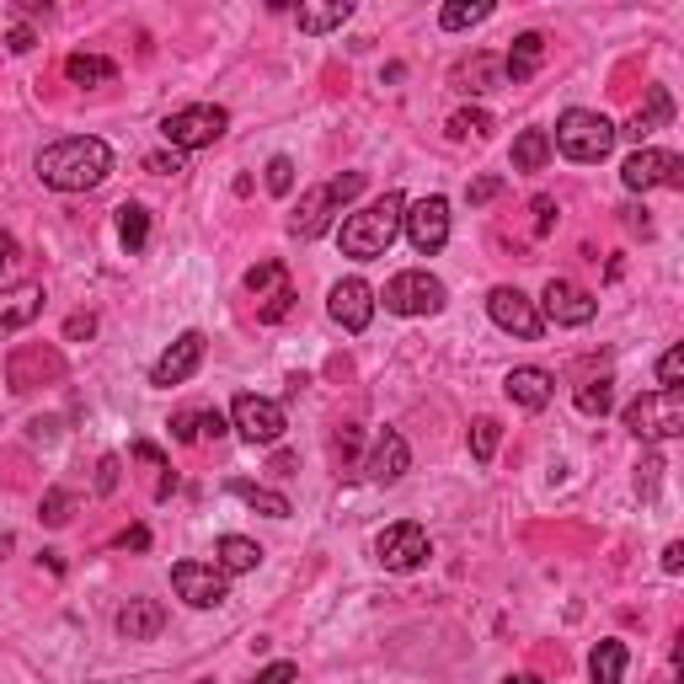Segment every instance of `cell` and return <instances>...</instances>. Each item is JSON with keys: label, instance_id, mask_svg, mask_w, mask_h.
<instances>
[{"label": "cell", "instance_id": "cell-41", "mask_svg": "<svg viewBox=\"0 0 684 684\" xmlns=\"http://www.w3.org/2000/svg\"><path fill=\"white\" fill-rule=\"evenodd\" d=\"M498 193H503V177H477L471 187H466V198H471V204H492Z\"/></svg>", "mask_w": 684, "mask_h": 684}, {"label": "cell", "instance_id": "cell-27", "mask_svg": "<svg viewBox=\"0 0 684 684\" xmlns=\"http://www.w3.org/2000/svg\"><path fill=\"white\" fill-rule=\"evenodd\" d=\"M64 75H70V86H113L119 81V64L102 60V54H70Z\"/></svg>", "mask_w": 684, "mask_h": 684}, {"label": "cell", "instance_id": "cell-38", "mask_svg": "<svg viewBox=\"0 0 684 684\" xmlns=\"http://www.w3.org/2000/svg\"><path fill=\"white\" fill-rule=\"evenodd\" d=\"M289 187H295V161H289V155H273V161H268V193H278V198H284Z\"/></svg>", "mask_w": 684, "mask_h": 684}, {"label": "cell", "instance_id": "cell-48", "mask_svg": "<svg viewBox=\"0 0 684 684\" xmlns=\"http://www.w3.org/2000/svg\"><path fill=\"white\" fill-rule=\"evenodd\" d=\"M119 545H123V551H145L150 530H145V524H134V530H123V535H119Z\"/></svg>", "mask_w": 684, "mask_h": 684}, {"label": "cell", "instance_id": "cell-12", "mask_svg": "<svg viewBox=\"0 0 684 684\" xmlns=\"http://www.w3.org/2000/svg\"><path fill=\"white\" fill-rule=\"evenodd\" d=\"M540 316L557 321V327H589L599 316V299L583 284H572V278H551L545 295H540Z\"/></svg>", "mask_w": 684, "mask_h": 684}, {"label": "cell", "instance_id": "cell-19", "mask_svg": "<svg viewBox=\"0 0 684 684\" xmlns=\"http://www.w3.org/2000/svg\"><path fill=\"white\" fill-rule=\"evenodd\" d=\"M508 401L513 407H524V412H540V407H551V396H557V380H551V369H540V364H519V369H508Z\"/></svg>", "mask_w": 684, "mask_h": 684}, {"label": "cell", "instance_id": "cell-39", "mask_svg": "<svg viewBox=\"0 0 684 684\" xmlns=\"http://www.w3.org/2000/svg\"><path fill=\"white\" fill-rule=\"evenodd\" d=\"M680 375H684V354L668 348V354L657 358V390H680Z\"/></svg>", "mask_w": 684, "mask_h": 684}, {"label": "cell", "instance_id": "cell-7", "mask_svg": "<svg viewBox=\"0 0 684 684\" xmlns=\"http://www.w3.org/2000/svg\"><path fill=\"white\" fill-rule=\"evenodd\" d=\"M445 284L433 278V273H422V268H407V273H396L386 284V310L390 316H439L445 310Z\"/></svg>", "mask_w": 684, "mask_h": 684}, {"label": "cell", "instance_id": "cell-37", "mask_svg": "<svg viewBox=\"0 0 684 684\" xmlns=\"http://www.w3.org/2000/svg\"><path fill=\"white\" fill-rule=\"evenodd\" d=\"M64 519H70V492H64V487H49V492H43V524L60 530Z\"/></svg>", "mask_w": 684, "mask_h": 684}, {"label": "cell", "instance_id": "cell-36", "mask_svg": "<svg viewBox=\"0 0 684 684\" xmlns=\"http://www.w3.org/2000/svg\"><path fill=\"white\" fill-rule=\"evenodd\" d=\"M610 401H615V386H610V380H583V386H578V412L604 417Z\"/></svg>", "mask_w": 684, "mask_h": 684}, {"label": "cell", "instance_id": "cell-51", "mask_svg": "<svg viewBox=\"0 0 684 684\" xmlns=\"http://www.w3.org/2000/svg\"><path fill=\"white\" fill-rule=\"evenodd\" d=\"M663 572H684V545L674 540V545H663Z\"/></svg>", "mask_w": 684, "mask_h": 684}, {"label": "cell", "instance_id": "cell-55", "mask_svg": "<svg viewBox=\"0 0 684 684\" xmlns=\"http://www.w3.org/2000/svg\"><path fill=\"white\" fill-rule=\"evenodd\" d=\"M0 263H6V257H0Z\"/></svg>", "mask_w": 684, "mask_h": 684}, {"label": "cell", "instance_id": "cell-46", "mask_svg": "<svg viewBox=\"0 0 684 684\" xmlns=\"http://www.w3.org/2000/svg\"><path fill=\"white\" fill-rule=\"evenodd\" d=\"M91 331H96V316H70V321H64V337H70V343H75V337H91Z\"/></svg>", "mask_w": 684, "mask_h": 684}, {"label": "cell", "instance_id": "cell-28", "mask_svg": "<svg viewBox=\"0 0 684 684\" xmlns=\"http://www.w3.org/2000/svg\"><path fill=\"white\" fill-rule=\"evenodd\" d=\"M625 663H631V647H625V642H599L594 657H589V680L594 684H621Z\"/></svg>", "mask_w": 684, "mask_h": 684}, {"label": "cell", "instance_id": "cell-50", "mask_svg": "<svg viewBox=\"0 0 684 684\" xmlns=\"http://www.w3.org/2000/svg\"><path fill=\"white\" fill-rule=\"evenodd\" d=\"M134 460H145V466H155V471H172V466H166V455H161L155 445H134Z\"/></svg>", "mask_w": 684, "mask_h": 684}, {"label": "cell", "instance_id": "cell-23", "mask_svg": "<svg viewBox=\"0 0 684 684\" xmlns=\"http://www.w3.org/2000/svg\"><path fill=\"white\" fill-rule=\"evenodd\" d=\"M449 81H455V91H466V96H487V91L508 86L503 60H498V54H471V60H460Z\"/></svg>", "mask_w": 684, "mask_h": 684}, {"label": "cell", "instance_id": "cell-44", "mask_svg": "<svg viewBox=\"0 0 684 684\" xmlns=\"http://www.w3.org/2000/svg\"><path fill=\"white\" fill-rule=\"evenodd\" d=\"M113 487H119V455H108L96 466V492H113Z\"/></svg>", "mask_w": 684, "mask_h": 684}, {"label": "cell", "instance_id": "cell-8", "mask_svg": "<svg viewBox=\"0 0 684 684\" xmlns=\"http://www.w3.org/2000/svg\"><path fill=\"white\" fill-rule=\"evenodd\" d=\"M231 428H236L246 445H278L289 422H284V407H278V401L257 396V390H246V396L231 401Z\"/></svg>", "mask_w": 684, "mask_h": 684}, {"label": "cell", "instance_id": "cell-40", "mask_svg": "<svg viewBox=\"0 0 684 684\" xmlns=\"http://www.w3.org/2000/svg\"><path fill=\"white\" fill-rule=\"evenodd\" d=\"M172 439H177V445H193V439H198V412H193V407H182V412L172 417Z\"/></svg>", "mask_w": 684, "mask_h": 684}, {"label": "cell", "instance_id": "cell-3", "mask_svg": "<svg viewBox=\"0 0 684 684\" xmlns=\"http://www.w3.org/2000/svg\"><path fill=\"white\" fill-rule=\"evenodd\" d=\"M615 140H621V129L604 119V113H594V108H566L562 119H557L551 150H562L566 161L589 166V161H604V155L615 150Z\"/></svg>", "mask_w": 684, "mask_h": 684}, {"label": "cell", "instance_id": "cell-32", "mask_svg": "<svg viewBox=\"0 0 684 684\" xmlns=\"http://www.w3.org/2000/svg\"><path fill=\"white\" fill-rule=\"evenodd\" d=\"M492 17V6L487 0H449L445 11H439V28L445 32H466V28H477V22H487Z\"/></svg>", "mask_w": 684, "mask_h": 684}, {"label": "cell", "instance_id": "cell-5", "mask_svg": "<svg viewBox=\"0 0 684 684\" xmlns=\"http://www.w3.org/2000/svg\"><path fill=\"white\" fill-rule=\"evenodd\" d=\"M625 428L647 445H663V439H680L684 433V396L680 390H653V396H636L625 407Z\"/></svg>", "mask_w": 684, "mask_h": 684}, {"label": "cell", "instance_id": "cell-52", "mask_svg": "<svg viewBox=\"0 0 684 684\" xmlns=\"http://www.w3.org/2000/svg\"><path fill=\"white\" fill-rule=\"evenodd\" d=\"M642 471H647V477L636 481V487H642V492H653V487H657V471H663V466H657V455H647V466H642Z\"/></svg>", "mask_w": 684, "mask_h": 684}, {"label": "cell", "instance_id": "cell-18", "mask_svg": "<svg viewBox=\"0 0 684 684\" xmlns=\"http://www.w3.org/2000/svg\"><path fill=\"white\" fill-rule=\"evenodd\" d=\"M407 466H412V449H407V439H401L396 428H386V433H375L369 460L358 466V477H369V481H401V477H407Z\"/></svg>", "mask_w": 684, "mask_h": 684}, {"label": "cell", "instance_id": "cell-14", "mask_svg": "<svg viewBox=\"0 0 684 684\" xmlns=\"http://www.w3.org/2000/svg\"><path fill=\"white\" fill-rule=\"evenodd\" d=\"M401 231H407V241H412L422 257H433V252H445L449 246V198H422V204H412L407 214H401Z\"/></svg>", "mask_w": 684, "mask_h": 684}, {"label": "cell", "instance_id": "cell-45", "mask_svg": "<svg viewBox=\"0 0 684 684\" xmlns=\"http://www.w3.org/2000/svg\"><path fill=\"white\" fill-rule=\"evenodd\" d=\"M220 433H225V417L214 412V407H204L198 412V439H220Z\"/></svg>", "mask_w": 684, "mask_h": 684}, {"label": "cell", "instance_id": "cell-22", "mask_svg": "<svg viewBox=\"0 0 684 684\" xmlns=\"http://www.w3.org/2000/svg\"><path fill=\"white\" fill-rule=\"evenodd\" d=\"M161 631H166V604H161V599H129L119 610L123 642H155Z\"/></svg>", "mask_w": 684, "mask_h": 684}, {"label": "cell", "instance_id": "cell-54", "mask_svg": "<svg viewBox=\"0 0 684 684\" xmlns=\"http://www.w3.org/2000/svg\"><path fill=\"white\" fill-rule=\"evenodd\" d=\"M508 684H540V680H535V674H513Z\"/></svg>", "mask_w": 684, "mask_h": 684}, {"label": "cell", "instance_id": "cell-49", "mask_svg": "<svg viewBox=\"0 0 684 684\" xmlns=\"http://www.w3.org/2000/svg\"><path fill=\"white\" fill-rule=\"evenodd\" d=\"M6 43H11V54H28L32 43H38V32H32V28H11V38H6Z\"/></svg>", "mask_w": 684, "mask_h": 684}, {"label": "cell", "instance_id": "cell-11", "mask_svg": "<svg viewBox=\"0 0 684 684\" xmlns=\"http://www.w3.org/2000/svg\"><path fill=\"white\" fill-rule=\"evenodd\" d=\"M246 289L257 295V321H284L295 310V284H289V268L284 263H257L246 273Z\"/></svg>", "mask_w": 684, "mask_h": 684}, {"label": "cell", "instance_id": "cell-4", "mask_svg": "<svg viewBox=\"0 0 684 684\" xmlns=\"http://www.w3.org/2000/svg\"><path fill=\"white\" fill-rule=\"evenodd\" d=\"M358 193H364V172H343V177L321 182V187H310V193L299 198V208L289 214V231H295L299 241L327 236L331 220L343 214V204H354Z\"/></svg>", "mask_w": 684, "mask_h": 684}, {"label": "cell", "instance_id": "cell-6", "mask_svg": "<svg viewBox=\"0 0 684 684\" xmlns=\"http://www.w3.org/2000/svg\"><path fill=\"white\" fill-rule=\"evenodd\" d=\"M231 129V113L225 108H214V102H198V108H182V113H172V119L161 123V134H166V145L177 150H204L214 145L220 134Z\"/></svg>", "mask_w": 684, "mask_h": 684}, {"label": "cell", "instance_id": "cell-53", "mask_svg": "<svg viewBox=\"0 0 684 684\" xmlns=\"http://www.w3.org/2000/svg\"><path fill=\"white\" fill-rule=\"evenodd\" d=\"M625 225H631V231H642V236L653 231V225H647V208H625Z\"/></svg>", "mask_w": 684, "mask_h": 684}, {"label": "cell", "instance_id": "cell-21", "mask_svg": "<svg viewBox=\"0 0 684 684\" xmlns=\"http://www.w3.org/2000/svg\"><path fill=\"white\" fill-rule=\"evenodd\" d=\"M43 316V284H11L0 289V337L32 327Z\"/></svg>", "mask_w": 684, "mask_h": 684}, {"label": "cell", "instance_id": "cell-33", "mask_svg": "<svg viewBox=\"0 0 684 684\" xmlns=\"http://www.w3.org/2000/svg\"><path fill=\"white\" fill-rule=\"evenodd\" d=\"M119 241H123V252H145V241H150V214L140 204H123L119 208Z\"/></svg>", "mask_w": 684, "mask_h": 684}, {"label": "cell", "instance_id": "cell-29", "mask_svg": "<svg viewBox=\"0 0 684 684\" xmlns=\"http://www.w3.org/2000/svg\"><path fill=\"white\" fill-rule=\"evenodd\" d=\"M231 498H241L246 508L268 513V519H289V498L273 492V487H257V481H231Z\"/></svg>", "mask_w": 684, "mask_h": 684}, {"label": "cell", "instance_id": "cell-35", "mask_svg": "<svg viewBox=\"0 0 684 684\" xmlns=\"http://www.w3.org/2000/svg\"><path fill=\"white\" fill-rule=\"evenodd\" d=\"M498 439H503V422H498V417H477V422H471V455H477L481 466L498 455Z\"/></svg>", "mask_w": 684, "mask_h": 684}, {"label": "cell", "instance_id": "cell-24", "mask_svg": "<svg viewBox=\"0 0 684 684\" xmlns=\"http://www.w3.org/2000/svg\"><path fill=\"white\" fill-rule=\"evenodd\" d=\"M668 123H674V96H668V91H663V86H653V91H647V102H642V108L631 113V123H625V134H631L636 145H642L647 134H657V129H668Z\"/></svg>", "mask_w": 684, "mask_h": 684}, {"label": "cell", "instance_id": "cell-9", "mask_svg": "<svg viewBox=\"0 0 684 684\" xmlns=\"http://www.w3.org/2000/svg\"><path fill=\"white\" fill-rule=\"evenodd\" d=\"M487 316L498 321L503 331H513L519 343H535L540 331H545V316H540V305L524 289H513V284H498L492 295H487Z\"/></svg>", "mask_w": 684, "mask_h": 684}, {"label": "cell", "instance_id": "cell-1", "mask_svg": "<svg viewBox=\"0 0 684 684\" xmlns=\"http://www.w3.org/2000/svg\"><path fill=\"white\" fill-rule=\"evenodd\" d=\"M113 172V150L91 134H75V140H60L38 155V177L43 187H60V193H86L96 182H108Z\"/></svg>", "mask_w": 684, "mask_h": 684}, {"label": "cell", "instance_id": "cell-26", "mask_svg": "<svg viewBox=\"0 0 684 684\" xmlns=\"http://www.w3.org/2000/svg\"><path fill=\"white\" fill-rule=\"evenodd\" d=\"M214 566L220 572H257L263 566V545L246 535H220L214 540Z\"/></svg>", "mask_w": 684, "mask_h": 684}, {"label": "cell", "instance_id": "cell-16", "mask_svg": "<svg viewBox=\"0 0 684 684\" xmlns=\"http://www.w3.org/2000/svg\"><path fill=\"white\" fill-rule=\"evenodd\" d=\"M198 364H204V331H182L177 343L166 348V354L155 358V369H150V386L172 390L182 380H193L198 375Z\"/></svg>", "mask_w": 684, "mask_h": 684}, {"label": "cell", "instance_id": "cell-15", "mask_svg": "<svg viewBox=\"0 0 684 684\" xmlns=\"http://www.w3.org/2000/svg\"><path fill=\"white\" fill-rule=\"evenodd\" d=\"M172 589H177L182 604H193V610H214V604H225L231 599V583H225V572L208 562H177L172 566Z\"/></svg>", "mask_w": 684, "mask_h": 684}, {"label": "cell", "instance_id": "cell-20", "mask_svg": "<svg viewBox=\"0 0 684 684\" xmlns=\"http://www.w3.org/2000/svg\"><path fill=\"white\" fill-rule=\"evenodd\" d=\"M64 364L54 348H17L11 354V364H6V380H11V390H38L43 380H54Z\"/></svg>", "mask_w": 684, "mask_h": 684}, {"label": "cell", "instance_id": "cell-13", "mask_svg": "<svg viewBox=\"0 0 684 684\" xmlns=\"http://www.w3.org/2000/svg\"><path fill=\"white\" fill-rule=\"evenodd\" d=\"M428 530L422 524H412V519H401V524H390L386 535L375 540V557H380V566L386 572H417V566L428 562Z\"/></svg>", "mask_w": 684, "mask_h": 684}, {"label": "cell", "instance_id": "cell-25", "mask_svg": "<svg viewBox=\"0 0 684 684\" xmlns=\"http://www.w3.org/2000/svg\"><path fill=\"white\" fill-rule=\"evenodd\" d=\"M540 60H545V38H540V32H519L513 49H508V60H503L508 86H524V81L540 70Z\"/></svg>", "mask_w": 684, "mask_h": 684}, {"label": "cell", "instance_id": "cell-47", "mask_svg": "<svg viewBox=\"0 0 684 684\" xmlns=\"http://www.w3.org/2000/svg\"><path fill=\"white\" fill-rule=\"evenodd\" d=\"M150 172H161V177H177L182 172V155L172 150V155H150Z\"/></svg>", "mask_w": 684, "mask_h": 684}, {"label": "cell", "instance_id": "cell-43", "mask_svg": "<svg viewBox=\"0 0 684 684\" xmlns=\"http://www.w3.org/2000/svg\"><path fill=\"white\" fill-rule=\"evenodd\" d=\"M530 208H535V231H540V236H545V231L557 225V198H545V193H540V198H535V204H530Z\"/></svg>", "mask_w": 684, "mask_h": 684}, {"label": "cell", "instance_id": "cell-34", "mask_svg": "<svg viewBox=\"0 0 684 684\" xmlns=\"http://www.w3.org/2000/svg\"><path fill=\"white\" fill-rule=\"evenodd\" d=\"M498 123H492V113H481V108H460L455 119H449V140H487Z\"/></svg>", "mask_w": 684, "mask_h": 684}, {"label": "cell", "instance_id": "cell-30", "mask_svg": "<svg viewBox=\"0 0 684 684\" xmlns=\"http://www.w3.org/2000/svg\"><path fill=\"white\" fill-rule=\"evenodd\" d=\"M551 161V134L545 129H524L513 140V172H540Z\"/></svg>", "mask_w": 684, "mask_h": 684}, {"label": "cell", "instance_id": "cell-2", "mask_svg": "<svg viewBox=\"0 0 684 684\" xmlns=\"http://www.w3.org/2000/svg\"><path fill=\"white\" fill-rule=\"evenodd\" d=\"M401 214H407V198H401V193H386V198H375L369 208L348 214V220H343V231H337L343 252H348V257H358V263L386 257L390 241L401 236Z\"/></svg>", "mask_w": 684, "mask_h": 684}, {"label": "cell", "instance_id": "cell-31", "mask_svg": "<svg viewBox=\"0 0 684 684\" xmlns=\"http://www.w3.org/2000/svg\"><path fill=\"white\" fill-rule=\"evenodd\" d=\"M295 17H299V32H331L354 17V6L348 0H327V6H299Z\"/></svg>", "mask_w": 684, "mask_h": 684}, {"label": "cell", "instance_id": "cell-42", "mask_svg": "<svg viewBox=\"0 0 684 684\" xmlns=\"http://www.w3.org/2000/svg\"><path fill=\"white\" fill-rule=\"evenodd\" d=\"M252 684H299V668H295V663H268V668H263Z\"/></svg>", "mask_w": 684, "mask_h": 684}, {"label": "cell", "instance_id": "cell-17", "mask_svg": "<svg viewBox=\"0 0 684 684\" xmlns=\"http://www.w3.org/2000/svg\"><path fill=\"white\" fill-rule=\"evenodd\" d=\"M375 289L364 284V278H343V284H331V295H327V310H331V321L343 331H364L369 321H375Z\"/></svg>", "mask_w": 684, "mask_h": 684}, {"label": "cell", "instance_id": "cell-10", "mask_svg": "<svg viewBox=\"0 0 684 684\" xmlns=\"http://www.w3.org/2000/svg\"><path fill=\"white\" fill-rule=\"evenodd\" d=\"M621 182L631 193H647V187H684V161L674 150H653L642 145L636 155H625Z\"/></svg>", "mask_w": 684, "mask_h": 684}]
</instances>
